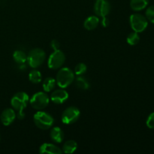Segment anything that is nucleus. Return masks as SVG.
Instances as JSON below:
<instances>
[{"mask_svg": "<svg viewBox=\"0 0 154 154\" xmlns=\"http://www.w3.org/2000/svg\"><path fill=\"white\" fill-rule=\"evenodd\" d=\"M46 58L45 52L40 48L32 49L27 57V61L30 67L35 69L43 64Z\"/></svg>", "mask_w": 154, "mask_h": 154, "instance_id": "f03ea898", "label": "nucleus"}, {"mask_svg": "<svg viewBox=\"0 0 154 154\" xmlns=\"http://www.w3.org/2000/svg\"><path fill=\"white\" fill-rule=\"evenodd\" d=\"M17 116V118L19 120H22V119H23L25 117V114L23 113V111H21V112H18Z\"/></svg>", "mask_w": 154, "mask_h": 154, "instance_id": "bb28decb", "label": "nucleus"}, {"mask_svg": "<svg viewBox=\"0 0 154 154\" xmlns=\"http://www.w3.org/2000/svg\"><path fill=\"white\" fill-rule=\"evenodd\" d=\"M49 103V97L43 92H38L32 96L30 99L32 107L36 110H42L46 108Z\"/></svg>", "mask_w": 154, "mask_h": 154, "instance_id": "423d86ee", "label": "nucleus"}, {"mask_svg": "<svg viewBox=\"0 0 154 154\" xmlns=\"http://www.w3.org/2000/svg\"><path fill=\"white\" fill-rule=\"evenodd\" d=\"M111 10L110 3L107 0H96L94 5V11L97 16L106 17Z\"/></svg>", "mask_w": 154, "mask_h": 154, "instance_id": "1a4fd4ad", "label": "nucleus"}, {"mask_svg": "<svg viewBox=\"0 0 154 154\" xmlns=\"http://www.w3.org/2000/svg\"><path fill=\"white\" fill-rule=\"evenodd\" d=\"M66 57L63 51L60 50L54 51L48 59V66L51 69H57L63 66Z\"/></svg>", "mask_w": 154, "mask_h": 154, "instance_id": "6e6552de", "label": "nucleus"}, {"mask_svg": "<svg viewBox=\"0 0 154 154\" xmlns=\"http://www.w3.org/2000/svg\"><path fill=\"white\" fill-rule=\"evenodd\" d=\"M34 122L42 129H50L54 124V118L51 114L44 111H38L34 115Z\"/></svg>", "mask_w": 154, "mask_h": 154, "instance_id": "7ed1b4c3", "label": "nucleus"}, {"mask_svg": "<svg viewBox=\"0 0 154 154\" xmlns=\"http://www.w3.org/2000/svg\"><path fill=\"white\" fill-rule=\"evenodd\" d=\"M29 79L33 84H38L42 81V74L38 70H32L29 72Z\"/></svg>", "mask_w": 154, "mask_h": 154, "instance_id": "aec40b11", "label": "nucleus"}, {"mask_svg": "<svg viewBox=\"0 0 154 154\" xmlns=\"http://www.w3.org/2000/svg\"><path fill=\"white\" fill-rule=\"evenodd\" d=\"M16 118L15 111L12 108H6L1 114V121L4 126H9Z\"/></svg>", "mask_w": 154, "mask_h": 154, "instance_id": "9b49d317", "label": "nucleus"}, {"mask_svg": "<svg viewBox=\"0 0 154 154\" xmlns=\"http://www.w3.org/2000/svg\"><path fill=\"white\" fill-rule=\"evenodd\" d=\"M69 98V94L67 92L63 89L57 90L52 93L51 96V99L54 103L62 104L66 102Z\"/></svg>", "mask_w": 154, "mask_h": 154, "instance_id": "9d476101", "label": "nucleus"}, {"mask_svg": "<svg viewBox=\"0 0 154 154\" xmlns=\"http://www.w3.org/2000/svg\"><path fill=\"white\" fill-rule=\"evenodd\" d=\"M102 25L104 27H107L108 25H109V20H108L106 17H102Z\"/></svg>", "mask_w": 154, "mask_h": 154, "instance_id": "a878e982", "label": "nucleus"}, {"mask_svg": "<svg viewBox=\"0 0 154 154\" xmlns=\"http://www.w3.org/2000/svg\"><path fill=\"white\" fill-rule=\"evenodd\" d=\"M140 37L138 35V32H134L130 33L127 37V42L130 45H135L139 42Z\"/></svg>", "mask_w": 154, "mask_h": 154, "instance_id": "412c9836", "label": "nucleus"}, {"mask_svg": "<svg viewBox=\"0 0 154 154\" xmlns=\"http://www.w3.org/2000/svg\"><path fill=\"white\" fill-rule=\"evenodd\" d=\"M75 84H76L77 87L81 90H88L89 87H90V84L87 81V80L84 77L80 76V75H78V77L75 80Z\"/></svg>", "mask_w": 154, "mask_h": 154, "instance_id": "f3484780", "label": "nucleus"}, {"mask_svg": "<svg viewBox=\"0 0 154 154\" xmlns=\"http://www.w3.org/2000/svg\"><path fill=\"white\" fill-rule=\"evenodd\" d=\"M148 5V0H131L130 7L135 11H139L145 8Z\"/></svg>", "mask_w": 154, "mask_h": 154, "instance_id": "2eb2a0df", "label": "nucleus"}, {"mask_svg": "<svg viewBox=\"0 0 154 154\" xmlns=\"http://www.w3.org/2000/svg\"><path fill=\"white\" fill-rule=\"evenodd\" d=\"M87 71V66L84 63H79L75 68V74L77 75H81Z\"/></svg>", "mask_w": 154, "mask_h": 154, "instance_id": "4be33fe9", "label": "nucleus"}, {"mask_svg": "<svg viewBox=\"0 0 154 154\" xmlns=\"http://www.w3.org/2000/svg\"><path fill=\"white\" fill-rule=\"evenodd\" d=\"M146 17L147 19L152 23H154V5L150 6L146 11Z\"/></svg>", "mask_w": 154, "mask_h": 154, "instance_id": "5701e85b", "label": "nucleus"}, {"mask_svg": "<svg viewBox=\"0 0 154 154\" xmlns=\"http://www.w3.org/2000/svg\"><path fill=\"white\" fill-rule=\"evenodd\" d=\"M39 152L41 153H51V154H62L63 151L57 147L56 145L52 144H42L39 149Z\"/></svg>", "mask_w": 154, "mask_h": 154, "instance_id": "f8f14e48", "label": "nucleus"}, {"mask_svg": "<svg viewBox=\"0 0 154 154\" xmlns=\"http://www.w3.org/2000/svg\"><path fill=\"white\" fill-rule=\"evenodd\" d=\"M29 102V96L24 92H19L12 97L11 100V106L18 112L23 111Z\"/></svg>", "mask_w": 154, "mask_h": 154, "instance_id": "39448f33", "label": "nucleus"}, {"mask_svg": "<svg viewBox=\"0 0 154 154\" xmlns=\"http://www.w3.org/2000/svg\"><path fill=\"white\" fill-rule=\"evenodd\" d=\"M78 148V144L73 140L67 141L64 144H63V151L65 153H73Z\"/></svg>", "mask_w": 154, "mask_h": 154, "instance_id": "dca6fc26", "label": "nucleus"}, {"mask_svg": "<svg viewBox=\"0 0 154 154\" xmlns=\"http://www.w3.org/2000/svg\"><path fill=\"white\" fill-rule=\"evenodd\" d=\"M14 60L19 64H23L27 60V56L24 52L21 51H16L13 54Z\"/></svg>", "mask_w": 154, "mask_h": 154, "instance_id": "6ab92c4d", "label": "nucleus"}, {"mask_svg": "<svg viewBox=\"0 0 154 154\" xmlns=\"http://www.w3.org/2000/svg\"><path fill=\"white\" fill-rule=\"evenodd\" d=\"M99 23V19L96 16H91L84 21V28L87 30H93Z\"/></svg>", "mask_w": 154, "mask_h": 154, "instance_id": "4468645a", "label": "nucleus"}, {"mask_svg": "<svg viewBox=\"0 0 154 154\" xmlns=\"http://www.w3.org/2000/svg\"><path fill=\"white\" fill-rule=\"evenodd\" d=\"M51 138L57 143H61L64 139V134L60 127H54L51 131Z\"/></svg>", "mask_w": 154, "mask_h": 154, "instance_id": "ddd939ff", "label": "nucleus"}, {"mask_svg": "<svg viewBox=\"0 0 154 154\" xmlns=\"http://www.w3.org/2000/svg\"><path fill=\"white\" fill-rule=\"evenodd\" d=\"M56 80L53 78H48L44 81L43 88L45 92H51L56 86Z\"/></svg>", "mask_w": 154, "mask_h": 154, "instance_id": "a211bd4d", "label": "nucleus"}, {"mask_svg": "<svg viewBox=\"0 0 154 154\" xmlns=\"http://www.w3.org/2000/svg\"><path fill=\"white\" fill-rule=\"evenodd\" d=\"M146 124H147V127L150 128V129H154V112L150 114V115H149V117H147Z\"/></svg>", "mask_w": 154, "mask_h": 154, "instance_id": "b1692460", "label": "nucleus"}, {"mask_svg": "<svg viewBox=\"0 0 154 154\" xmlns=\"http://www.w3.org/2000/svg\"><path fill=\"white\" fill-rule=\"evenodd\" d=\"M130 25L134 32H142L146 29L148 25V22L145 17L139 14H135L130 16Z\"/></svg>", "mask_w": 154, "mask_h": 154, "instance_id": "20e7f679", "label": "nucleus"}, {"mask_svg": "<svg viewBox=\"0 0 154 154\" xmlns=\"http://www.w3.org/2000/svg\"><path fill=\"white\" fill-rule=\"evenodd\" d=\"M75 80V74L69 68H63L59 71L56 82L61 88H66Z\"/></svg>", "mask_w": 154, "mask_h": 154, "instance_id": "f257e3e1", "label": "nucleus"}, {"mask_svg": "<svg viewBox=\"0 0 154 154\" xmlns=\"http://www.w3.org/2000/svg\"><path fill=\"white\" fill-rule=\"evenodd\" d=\"M51 46L54 51H57L60 48V42L57 40H53L51 43Z\"/></svg>", "mask_w": 154, "mask_h": 154, "instance_id": "393cba45", "label": "nucleus"}, {"mask_svg": "<svg viewBox=\"0 0 154 154\" xmlns=\"http://www.w3.org/2000/svg\"><path fill=\"white\" fill-rule=\"evenodd\" d=\"M81 113L78 108L69 107L63 111L62 114V121L65 124H72L76 122L80 117Z\"/></svg>", "mask_w": 154, "mask_h": 154, "instance_id": "0eeeda50", "label": "nucleus"}]
</instances>
